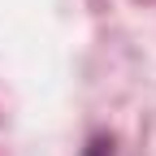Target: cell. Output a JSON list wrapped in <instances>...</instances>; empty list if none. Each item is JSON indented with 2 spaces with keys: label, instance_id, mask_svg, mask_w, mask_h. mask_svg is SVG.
I'll return each mask as SVG.
<instances>
[{
  "label": "cell",
  "instance_id": "obj_1",
  "mask_svg": "<svg viewBox=\"0 0 156 156\" xmlns=\"http://www.w3.org/2000/svg\"><path fill=\"white\" fill-rule=\"evenodd\" d=\"M87 156H113V152H108V143H91V152H87Z\"/></svg>",
  "mask_w": 156,
  "mask_h": 156
}]
</instances>
